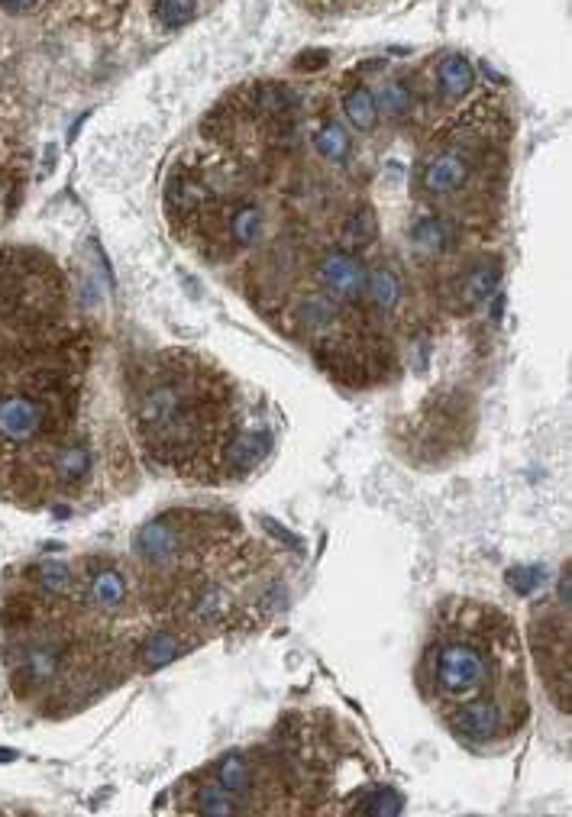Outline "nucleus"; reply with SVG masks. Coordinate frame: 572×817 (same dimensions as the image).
<instances>
[{
  "label": "nucleus",
  "mask_w": 572,
  "mask_h": 817,
  "mask_svg": "<svg viewBox=\"0 0 572 817\" xmlns=\"http://www.w3.org/2000/svg\"><path fill=\"white\" fill-rule=\"evenodd\" d=\"M485 672H488L485 656L472 650L469 643H443L434 653V682L450 698L472 695L485 682Z\"/></svg>",
  "instance_id": "obj_1"
},
{
  "label": "nucleus",
  "mask_w": 572,
  "mask_h": 817,
  "mask_svg": "<svg viewBox=\"0 0 572 817\" xmlns=\"http://www.w3.org/2000/svg\"><path fill=\"white\" fill-rule=\"evenodd\" d=\"M46 424V404L30 394H4L0 398V440L30 443Z\"/></svg>",
  "instance_id": "obj_2"
},
{
  "label": "nucleus",
  "mask_w": 572,
  "mask_h": 817,
  "mask_svg": "<svg viewBox=\"0 0 572 817\" xmlns=\"http://www.w3.org/2000/svg\"><path fill=\"white\" fill-rule=\"evenodd\" d=\"M211 201H217L211 185H204L198 175H191L188 165H178L169 178V185H165V207H169V217L172 220L178 217V223H188ZM178 223H172V227H178Z\"/></svg>",
  "instance_id": "obj_3"
},
{
  "label": "nucleus",
  "mask_w": 572,
  "mask_h": 817,
  "mask_svg": "<svg viewBox=\"0 0 572 817\" xmlns=\"http://www.w3.org/2000/svg\"><path fill=\"white\" fill-rule=\"evenodd\" d=\"M501 285V265L495 259H485L479 265H472L469 272H463L450 288V307L456 314H466L472 307H479L488 301Z\"/></svg>",
  "instance_id": "obj_4"
},
{
  "label": "nucleus",
  "mask_w": 572,
  "mask_h": 817,
  "mask_svg": "<svg viewBox=\"0 0 572 817\" xmlns=\"http://www.w3.org/2000/svg\"><path fill=\"white\" fill-rule=\"evenodd\" d=\"M366 265L359 262L356 252H330L320 262V281H324V288L330 294H337V298H346V301H356L359 294H366Z\"/></svg>",
  "instance_id": "obj_5"
},
{
  "label": "nucleus",
  "mask_w": 572,
  "mask_h": 817,
  "mask_svg": "<svg viewBox=\"0 0 572 817\" xmlns=\"http://www.w3.org/2000/svg\"><path fill=\"white\" fill-rule=\"evenodd\" d=\"M450 724H453V730L459 737H466L472 743H488L492 737H498L501 708H498V701H492V698H472V701L463 704V708H456Z\"/></svg>",
  "instance_id": "obj_6"
},
{
  "label": "nucleus",
  "mask_w": 572,
  "mask_h": 817,
  "mask_svg": "<svg viewBox=\"0 0 572 817\" xmlns=\"http://www.w3.org/2000/svg\"><path fill=\"white\" fill-rule=\"evenodd\" d=\"M466 178H469V159L463 156V152L446 149V152H437V156L424 165L421 185H424L427 194L446 197V194H453V191L463 188Z\"/></svg>",
  "instance_id": "obj_7"
},
{
  "label": "nucleus",
  "mask_w": 572,
  "mask_h": 817,
  "mask_svg": "<svg viewBox=\"0 0 572 817\" xmlns=\"http://www.w3.org/2000/svg\"><path fill=\"white\" fill-rule=\"evenodd\" d=\"M269 453H272L269 430L233 433V440L227 443V456H223V469H227V475H249L269 459Z\"/></svg>",
  "instance_id": "obj_8"
},
{
  "label": "nucleus",
  "mask_w": 572,
  "mask_h": 817,
  "mask_svg": "<svg viewBox=\"0 0 572 817\" xmlns=\"http://www.w3.org/2000/svg\"><path fill=\"white\" fill-rule=\"evenodd\" d=\"M178 549H181V533L165 517L149 520V524H143L136 533V553L149 562H169L178 556Z\"/></svg>",
  "instance_id": "obj_9"
},
{
  "label": "nucleus",
  "mask_w": 572,
  "mask_h": 817,
  "mask_svg": "<svg viewBox=\"0 0 572 817\" xmlns=\"http://www.w3.org/2000/svg\"><path fill=\"white\" fill-rule=\"evenodd\" d=\"M243 97V107L249 114H265V117H291V110H295V94H291L285 84H275V81H259V84H249L246 91H240Z\"/></svg>",
  "instance_id": "obj_10"
},
{
  "label": "nucleus",
  "mask_w": 572,
  "mask_h": 817,
  "mask_svg": "<svg viewBox=\"0 0 572 817\" xmlns=\"http://www.w3.org/2000/svg\"><path fill=\"white\" fill-rule=\"evenodd\" d=\"M59 659L62 650H55V646H36V650L26 653L17 669V692H30L36 685H46L55 669H59Z\"/></svg>",
  "instance_id": "obj_11"
},
{
  "label": "nucleus",
  "mask_w": 572,
  "mask_h": 817,
  "mask_svg": "<svg viewBox=\"0 0 572 817\" xmlns=\"http://www.w3.org/2000/svg\"><path fill=\"white\" fill-rule=\"evenodd\" d=\"M379 236V220H375L372 207H356L350 217L340 223V246L343 252H359L375 243Z\"/></svg>",
  "instance_id": "obj_12"
},
{
  "label": "nucleus",
  "mask_w": 572,
  "mask_h": 817,
  "mask_svg": "<svg viewBox=\"0 0 572 817\" xmlns=\"http://www.w3.org/2000/svg\"><path fill=\"white\" fill-rule=\"evenodd\" d=\"M88 598L94 608L101 611H117L127 601V582L117 569H101L88 579Z\"/></svg>",
  "instance_id": "obj_13"
},
{
  "label": "nucleus",
  "mask_w": 572,
  "mask_h": 817,
  "mask_svg": "<svg viewBox=\"0 0 572 817\" xmlns=\"http://www.w3.org/2000/svg\"><path fill=\"white\" fill-rule=\"evenodd\" d=\"M262 236V210L256 204H240L227 217V243L233 249L256 246V239Z\"/></svg>",
  "instance_id": "obj_14"
},
{
  "label": "nucleus",
  "mask_w": 572,
  "mask_h": 817,
  "mask_svg": "<svg viewBox=\"0 0 572 817\" xmlns=\"http://www.w3.org/2000/svg\"><path fill=\"white\" fill-rule=\"evenodd\" d=\"M472 81H476V72H472V65L466 55H446V59L437 65V84H440V91L446 97H463L469 88H472Z\"/></svg>",
  "instance_id": "obj_15"
},
{
  "label": "nucleus",
  "mask_w": 572,
  "mask_h": 817,
  "mask_svg": "<svg viewBox=\"0 0 572 817\" xmlns=\"http://www.w3.org/2000/svg\"><path fill=\"white\" fill-rule=\"evenodd\" d=\"M181 650H185V646H181V640L172 630H156L143 640V646H139V659H143L146 669H162V666H169V662H175L181 656Z\"/></svg>",
  "instance_id": "obj_16"
},
{
  "label": "nucleus",
  "mask_w": 572,
  "mask_h": 817,
  "mask_svg": "<svg viewBox=\"0 0 572 817\" xmlns=\"http://www.w3.org/2000/svg\"><path fill=\"white\" fill-rule=\"evenodd\" d=\"M52 469H55V475H59V482L81 485L91 475V449L85 443H72V446L59 449Z\"/></svg>",
  "instance_id": "obj_17"
},
{
  "label": "nucleus",
  "mask_w": 572,
  "mask_h": 817,
  "mask_svg": "<svg viewBox=\"0 0 572 817\" xmlns=\"http://www.w3.org/2000/svg\"><path fill=\"white\" fill-rule=\"evenodd\" d=\"M343 110L350 123L356 126L359 133H369L375 130V123H379V107H375V94L366 88V84H356V88L346 91L343 97Z\"/></svg>",
  "instance_id": "obj_18"
},
{
  "label": "nucleus",
  "mask_w": 572,
  "mask_h": 817,
  "mask_svg": "<svg viewBox=\"0 0 572 817\" xmlns=\"http://www.w3.org/2000/svg\"><path fill=\"white\" fill-rule=\"evenodd\" d=\"M366 294L382 314H388V311H395L401 301V281L392 269H372L366 275Z\"/></svg>",
  "instance_id": "obj_19"
},
{
  "label": "nucleus",
  "mask_w": 572,
  "mask_h": 817,
  "mask_svg": "<svg viewBox=\"0 0 572 817\" xmlns=\"http://www.w3.org/2000/svg\"><path fill=\"white\" fill-rule=\"evenodd\" d=\"M217 785L227 788L230 795H249L253 788V769L240 753H227L217 763Z\"/></svg>",
  "instance_id": "obj_20"
},
{
  "label": "nucleus",
  "mask_w": 572,
  "mask_h": 817,
  "mask_svg": "<svg viewBox=\"0 0 572 817\" xmlns=\"http://www.w3.org/2000/svg\"><path fill=\"white\" fill-rule=\"evenodd\" d=\"M314 146H317L320 156L330 159V162H346V156H350V149H353L350 133H346L340 123H324V126H320L317 136H314Z\"/></svg>",
  "instance_id": "obj_21"
},
{
  "label": "nucleus",
  "mask_w": 572,
  "mask_h": 817,
  "mask_svg": "<svg viewBox=\"0 0 572 817\" xmlns=\"http://www.w3.org/2000/svg\"><path fill=\"white\" fill-rule=\"evenodd\" d=\"M194 805H198V811L207 814V817H233V814H240L236 795H230L227 788H220V785L198 788V795H194Z\"/></svg>",
  "instance_id": "obj_22"
},
{
  "label": "nucleus",
  "mask_w": 572,
  "mask_h": 817,
  "mask_svg": "<svg viewBox=\"0 0 572 817\" xmlns=\"http://www.w3.org/2000/svg\"><path fill=\"white\" fill-rule=\"evenodd\" d=\"M411 243L417 249H424V252H443L446 246H450V227H446V223L437 220V217H424V220L414 223Z\"/></svg>",
  "instance_id": "obj_23"
},
{
  "label": "nucleus",
  "mask_w": 572,
  "mask_h": 817,
  "mask_svg": "<svg viewBox=\"0 0 572 817\" xmlns=\"http://www.w3.org/2000/svg\"><path fill=\"white\" fill-rule=\"evenodd\" d=\"M404 808V798L398 792H392V788H369L366 795H359V814H366V817H395L401 814Z\"/></svg>",
  "instance_id": "obj_24"
},
{
  "label": "nucleus",
  "mask_w": 572,
  "mask_h": 817,
  "mask_svg": "<svg viewBox=\"0 0 572 817\" xmlns=\"http://www.w3.org/2000/svg\"><path fill=\"white\" fill-rule=\"evenodd\" d=\"M227 611H230V601L220 588L201 591V595L194 598V604H191V617L198 624H220L223 617H227Z\"/></svg>",
  "instance_id": "obj_25"
},
{
  "label": "nucleus",
  "mask_w": 572,
  "mask_h": 817,
  "mask_svg": "<svg viewBox=\"0 0 572 817\" xmlns=\"http://www.w3.org/2000/svg\"><path fill=\"white\" fill-rule=\"evenodd\" d=\"M375 107H379V114L392 117V120L404 117L414 107L411 88H408V84H401V81H388L382 88V94H379V101H375Z\"/></svg>",
  "instance_id": "obj_26"
},
{
  "label": "nucleus",
  "mask_w": 572,
  "mask_h": 817,
  "mask_svg": "<svg viewBox=\"0 0 572 817\" xmlns=\"http://www.w3.org/2000/svg\"><path fill=\"white\" fill-rule=\"evenodd\" d=\"M298 317L308 330H324L337 320V304H333L327 294H311V298L301 304Z\"/></svg>",
  "instance_id": "obj_27"
},
{
  "label": "nucleus",
  "mask_w": 572,
  "mask_h": 817,
  "mask_svg": "<svg viewBox=\"0 0 572 817\" xmlns=\"http://www.w3.org/2000/svg\"><path fill=\"white\" fill-rule=\"evenodd\" d=\"M194 7L198 0H156V20L165 30H178L194 17Z\"/></svg>",
  "instance_id": "obj_28"
},
{
  "label": "nucleus",
  "mask_w": 572,
  "mask_h": 817,
  "mask_svg": "<svg viewBox=\"0 0 572 817\" xmlns=\"http://www.w3.org/2000/svg\"><path fill=\"white\" fill-rule=\"evenodd\" d=\"M505 582H508V588L514 591V595L527 598V595H534L543 582H547V572H543L540 566H514V569H508Z\"/></svg>",
  "instance_id": "obj_29"
},
{
  "label": "nucleus",
  "mask_w": 572,
  "mask_h": 817,
  "mask_svg": "<svg viewBox=\"0 0 572 817\" xmlns=\"http://www.w3.org/2000/svg\"><path fill=\"white\" fill-rule=\"evenodd\" d=\"M33 575L49 595H62V591H68V585H72V572H68L62 562H46V566H39Z\"/></svg>",
  "instance_id": "obj_30"
},
{
  "label": "nucleus",
  "mask_w": 572,
  "mask_h": 817,
  "mask_svg": "<svg viewBox=\"0 0 572 817\" xmlns=\"http://www.w3.org/2000/svg\"><path fill=\"white\" fill-rule=\"evenodd\" d=\"M330 62V52L324 49H311V52H301L295 59V68L298 72H320V68H327Z\"/></svg>",
  "instance_id": "obj_31"
},
{
  "label": "nucleus",
  "mask_w": 572,
  "mask_h": 817,
  "mask_svg": "<svg viewBox=\"0 0 572 817\" xmlns=\"http://www.w3.org/2000/svg\"><path fill=\"white\" fill-rule=\"evenodd\" d=\"M262 527L269 530L275 540H285V543H291V546H301V537H295V533H288L285 527H275L269 517H262Z\"/></svg>",
  "instance_id": "obj_32"
},
{
  "label": "nucleus",
  "mask_w": 572,
  "mask_h": 817,
  "mask_svg": "<svg viewBox=\"0 0 572 817\" xmlns=\"http://www.w3.org/2000/svg\"><path fill=\"white\" fill-rule=\"evenodd\" d=\"M36 4V0H0V7H4L7 13H23V10H30Z\"/></svg>",
  "instance_id": "obj_33"
},
{
  "label": "nucleus",
  "mask_w": 572,
  "mask_h": 817,
  "mask_svg": "<svg viewBox=\"0 0 572 817\" xmlns=\"http://www.w3.org/2000/svg\"><path fill=\"white\" fill-rule=\"evenodd\" d=\"M501 317H505V291H498L492 304V320H501Z\"/></svg>",
  "instance_id": "obj_34"
},
{
  "label": "nucleus",
  "mask_w": 572,
  "mask_h": 817,
  "mask_svg": "<svg viewBox=\"0 0 572 817\" xmlns=\"http://www.w3.org/2000/svg\"><path fill=\"white\" fill-rule=\"evenodd\" d=\"M560 604L569 611V569L563 572V579H560Z\"/></svg>",
  "instance_id": "obj_35"
},
{
  "label": "nucleus",
  "mask_w": 572,
  "mask_h": 817,
  "mask_svg": "<svg viewBox=\"0 0 572 817\" xmlns=\"http://www.w3.org/2000/svg\"><path fill=\"white\" fill-rule=\"evenodd\" d=\"M379 68H385V59H379V62H366V65H359V72H379Z\"/></svg>",
  "instance_id": "obj_36"
},
{
  "label": "nucleus",
  "mask_w": 572,
  "mask_h": 817,
  "mask_svg": "<svg viewBox=\"0 0 572 817\" xmlns=\"http://www.w3.org/2000/svg\"><path fill=\"white\" fill-rule=\"evenodd\" d=\"M13 759H17V753L7 750V746H0V763H13Z\"/></svg>",
  "instance_id": "obj_37"
}]
</instances>
